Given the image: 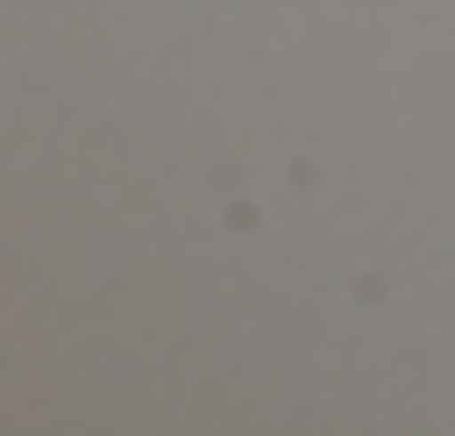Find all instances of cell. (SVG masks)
<instances>
[]
</instances>
